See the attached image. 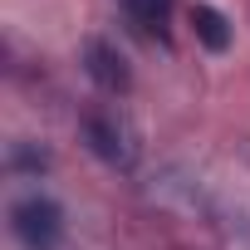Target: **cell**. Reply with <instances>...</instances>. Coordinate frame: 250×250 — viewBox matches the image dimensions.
<instances>
[{
	"label": "cell",
	"mask_w": 250,
	"mask_h": 250,
	"mask_svg": "<svg viewBox=\"0 0 250 250\" xmlns=\"http://www.w3.org/2000/svg\"><path fill=\"white\" fill-rule=\"evenodd\" d=\"M10 230L25 250H54L64 235V211L49 196H25L10 206Z\"/></svg>",
	"instance_id": "6da1fadb"
},
{
	"label": "cell",
	"mask_w": 250,
	"mask_h": 250,
	"mask_svg": "<svg viewBox=\"0 0 250 250\" xmlns=\"http://www.w3.org/2000/svg\"><path fill=\"white\" fill-rule=\"evenodd\" d=\"M83 143H88V152H93V157H103L108 167H123V172H128V167H133V157H138L133 133L123 128L113 113H88V118H83Z\"/></svg>",
	"instance_id": "7a4b0ae2"
},
{
	"label": "cell",
	"mask_w": 250,
	"mask_h": 250,
	"mask_svg": "<svg viewBox=\"0 0 250 250\" xmlns=\"http://www.w3.org/2000/svg\"><path fill=\"white\" fill-rule=\"evenodd\" d=\"M83 69H88V79H93L103 93H128V83H133L128 59H123L108 40H88V44H83Z\"/></svg>",
	"instance_id": "3957f363"
},
{
	"label": "cell",
	"mask_w": 250,
	"mask_h": 250,
	"mask_svg": "<svg viewBox=\"0 0 250 250\" xmlns=\"http://www.w3.org/2000/svg\"><path fill=\"white\" fill-rule=\"evenodd\" d=\"M191 30H196V40H201L211 54H226V49H230V20H226L216 5H206V0L191 5Z\"/></svg>",
	"instance_id": "277c9868"
},
{
	"label": "cell",
	"mask_w": 250,
	"mask_h": 250,
	"mask_svg": "<svg viewBox=\"0 0 250 250\" xmlns=\"http://www.w3.org/2000/svg\"><path fill=\"white\" fill-rule=\"evenodd\" d=\"M123 15H128L138 30H157L162 35V25H167V15H172V0H123Z\"/></svg>",
	"instance_id": "5b68a950"
},
{
	"label": "cell",
	"mask_w": 250,
	"mask_h": 250,
	"mask_svg": "<svg viewBox=\"0 0 250 250\" xmlns=\"http://www.w3.org/2000/svg\"><path fill=\"white\" fill-rule=\"evenodd\" d=\"M44 162H49V157L35 152V147H10V167H15V172H40Z\"/></svg>",
	"instance_id": "8992f818"
}]
</instances>
